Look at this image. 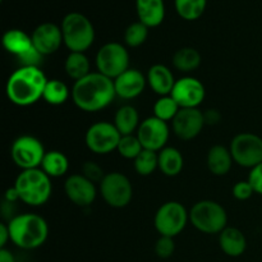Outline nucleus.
I'll list each match as a JSON object with an SVG mask.
<instances>
[{
	"label": "nucleus",
	"mask_w": 262,
	"mask_h": 262,
	"mask_svg": "<svg viewBox=\"0 0 262 262\" xmlns=\"http://www.w3.org/2000/svg\"><path fill=\"white\" fill-rule=\"evenodd\" d=\"M71 95L74 105L86 113L105 109L117 96L114 81L99 72H91L84 78L74 82Z\"/></svg>",
	"instance_id": "1"
},
{
	"label": "nucleus",
	"mask_w": 262,
	"mask_h": 262,
	"mask_svg": "<svg viewBox=\"0 0 262 262\" xmlns=\"http://www.w3.org/2000/svg\"><path fill=\"white\" fill-rule=\"evenodd\" d=\"M48 81L40 67H19L8 78L5 94L12 104L31 106L42 99Z\"/></svg>",
	"instance_id": "2"
},
{
	"label": "nucleus",
	"mask_w": 262,
	"mask_h": 262,
	"mask_svg": "<svg viewBox=\"0 0 262 262\" xmlns=\"http://www.w3.org/2000/svg\"><path fill=\"white\" fill-rule=\"evenodd\" d=\"M10 242L22 250H36L46 242L49 227L46 220L37 214L17 215L8 223Z\"/></svg>",
	"instance_id": "3"
},
{
	"label": "nucleus",
	"mask_w": 262,
	"mask_h": 262,
	"mask_svg": "<svg viewBox=\"0 0 262 262\" xmlns=\"http://www.w3.org/2000/svg\"><path fill=\"white\" fill-rule=\"evenodd\" d=\"M14 187L19 194V201L31 207L45 205L53 192L51 178L41 168L20 171Z\"/></svg>",
	"instance_id": "4"
},
{
	"label": "nucleus",
	"mask_w": 262,
	"mask_h": 262,
	"mask_svg": "<svg viewBox=\"0 0 262 262\" xmlns=\"http://www.w3.org/2000/svg\"><path fill=\"white\" fill-rule=\"evenodd\" d=\"M63 43L69 51L84 53L95 41V28L91 20L78 12L68 13L61 20Z\"/></svg>",
	"instance_id": "5"
},
{
	"label": "nucleus",
	"mask_w": 262,
	"mask_h": 262,
	"mask_svg": "<svg viewBox=\"0 0 262 262\" xmlns=\"http://www.w3.org/2000/svg\"><path fill=\"white\" fill-rule=\"evenodd\" d=\"M189 223L205 234H220L228 227L227 210L219 202L202 200L189 210Z\"/></svg>",
	"instance_id": "6"
},
{
	"label": "nucleus",
	"mask_w": 262,
	"mask_h": 262,
	"mask_svg": "<svg viewBox=\"0 0 262 262\" xmlns=\"http://www.w3.org/2000/svg\"><path fill=\"white\" fill-rule=\"evenodd\" d=\"M189 222V211L178 201H168L161 205L154 217V227L163 237H177Z\"/></svg>",
	"instance_id": "7"
},
{
	"label": "nucleus",
	"mask_w": 262,
	"mask_h": 262,
	"mask_svg": "<svg viewBox=\"0 0 262 262\" xmlns=\"http://www.w3.org/2000/svg\"><path fill=\"white\" fill-rule=\"evenodd\" d=\"M99 73L114 81L129 69V53L120 42H106L99 49L95 58Z\"/></svg>",
	"instance_id": "8"
},
{
	"label": "nucleus",
	"mask_w": 262,
	"mask_h": 262,
	"mask_svg": "<svg viewBox=\"0 0 262 262\" xmlns=\"http://www.w3.org/2000/svg\"><path fill=\"white\" fill-rule=\"evenodd\" d=\"M100 194L110 207L123 209L132 201L133 186L127 176L119 171H112L105 174L100 183Z\"/></svg>",
	"instance_id": "9"
},
{
	"label": "nucleus",
	"mask_w": 262,
	"mask_h": 262,
	"mask_svg": "<svg viewBox=\"0 0 262 262\" xmlns=\"http://www.w3.org/2000/svg\"><path fill=\"white\" fill-rule=\"evenodd\" d=\"M229 150L233 160L242 168L252 169L262 163V138L251 132L234 136Z\"/></svg>",
	"instance_id": "10"
},
{
	"label": "nucleus",
	"mask_w": 262,
	"mask_h": 262,
	"mask_svg": "<svg viewBox=\"0 0 262 262\" xmlns=\"http://www.w3.org/2000/svg\"><path fill=\"white\" fill-rule=\"evenodd\" d=\"M46 151L42 142L33 136H20L10 147L12 160L22 170L40 168Z\"/></svg>",
	"instance_id": "11"
},
{
	"label": "nucleus",
	"mask_w": 262,
	"mask_h": 262,
	"mask_svg": "<svg viewBox=\"0 0 262 262\" xmlns=\"http://www.w3.org/2000/svg\"><path fill=\"white\" fill-rule=\"evenodd\" d=\"M122 135L110 122H97L90 125L84 135V143L91 152L107 155L117 150Z\"/></svg>",
	"instance_id": "12"
},
{
	"label": "nucleus",
	"mask_w": 262,
	"mask_h": 262,
	"mask_svg": "<svg viewBox=\"0 0 262 262\" xmlns=\"http://www.w3.org/2000/svg\"><path fill=\"white\" fill-rule=\"evenodd\" d=\"M170 96L181 109H199L206 97V89L200 79L186 76L177 79Z\"/></svg>",
	"instance_id": "13"
},
{
	"label": "nucleus",
	"mask_w": 262,
	"mask_h": 262,
	"mask_svg": "<svg viewBox=\"0 0 262 262\" xmlns=\"http://www.w3.org/2000/svg\"><path fill=\"white\" fill-rule=\"evenodd\" d=\"M169 135H170V130H169L168 123L152 115L141 122L136 136L145 150L159 152L164 147H166Z\"/></svg>",
	"instance_id": "14"
},
{
	"label": "nucleus",
	"mask_w": 262,
	"mask_h": 262,
	"mask_svg": "<svg viewBox=\"0 0 262 262\" xmlns=\"http://www.w3.org/2000/svg\"><path fill=\"white\" fill-rule=\"evenodd\" d=\"M204 112L200 109H181L171 120L173 132L179 140L191 141L202 132L205 127Z\"/></svg>",
	"instance_id": "15"
},
{
	"label": "nucleus",
	"mask_w": 262,
	"mask_h": 262,
	"mask_svg": "<svg viewBox=\"0 0 262 262\" xmlns=\"http://www.w3.org/2000/svg\"><path fill=\"white\" fill-rule=\"evenodd\" d=\"M64 192L72 204L79 207H89L94 204L97 196L95 183L82 174H72L64 182Z\"/></svg>",
	"instance_id": "16"
},
{
	"label": "nucleus",
	"mask_w": 262,
	"mask_h": 262,
	"mask_svg": "<svg viewBox=\"0 0 262 262\" xmlns=\"http://www.w3.org/2000/svg\"><path fill=\"white\" fill-rule=\"evenodd\" d=\"M31 38H32V43L36 50L43 56L56 53L63 43V33H61L60 26L51 22L38 25L33 30Z\"/></svg>",
	"instance_id": "17"
},
{
	"label": "nucleus",
	"mask_w": 262,
	"mask_h": 262,
	"mask_svg": "<svg viewBox=\"0 0 262 262\" xmlns=\"http://www.w3.org/2000/svg\"><path fill=\"white\" fill-rule=\"evenodd\" d=\"M146 84V76L136 68H129L114 79L115 94L124 100H132L140 96L145 91Z\"/></svg>",
	"instance_id": "18"
},
{
	"label": "nucleus",
	"mask_w": 262,
	"mask_h": 262,
	"mask_svg": "<svg viewBox=\"0 0 262 262\" xmlns=\"http://www.w3.org/2000/svg\"><path fill=\"white\" fill-rule=\"evenodd\" d=\"M147 84L159 96H168L173 91L176 78L170 69L164 64H154L146 74Z\"/></svg>",
	"instance_id": "19"
},
{
	"label": "nucleus",
	"mask_w": 262,
	"mask_h": 262,
	"mask_svg": "<svg viewBox=\"0 0 262 262\" xmlns=\"http://www.w3.org/2000/svg\"><path fill=\"white\" fill-rule=\"evenodd\" d=\"M138 20L148 28L158 27L165 18L164 0H136Z\"/></svg>",
	"instance_id": "20"
},
{
	"label": "nucleus",
	"mask_w": 262,
	"mask_h": 262,
	"mask_svg": "<svg viewBox=\"0 0 262 262\" xmlns=\"http://www.w3.org/2000/svg\"><path fill=\"white\" fill-rule=\"evenodd\" d=\"M220 250L229 257H239L247 250V239L242 230L227 227L219 234Z\"/></svg>",
	"instance_id": "21"
},
{
	"label": "nucleus",
	"mask_w": 262,
	"mask_h": 262,
	"mask_svg": "<svg viewBox=\"0 0 262 262\" xmlns=\"http://www.w3.org/2000/svg\"><path fill=\"white\" fill-rule=\"evenodd\" d=\"M233 156L229 147L223 145H214L207 152L206 164L210 173L215 177H224L232 169Z\"/></svg>",
	"instance_id": "22"
},
{
	"label": "nucleus",
	"mask_w": 262,
	"mask_h": 262,
	"mask_svg": "<svg viewBox=\"0 0 262 262\" xmlns=\"http://www.w3.org/2000/svg\"><path fill=\"white\" fill-rule=\"evenodd\" d=\"M2 42L5 50L12 54V55H15L17 58L33 48L31 36L27 35L25 31L18 30V28L8 30L3 35Z\"/></svg>",
	"instance_id": "23"
},
{
	"label": "nucleus",
	"mask_w": 262,
	"mask_h": 262,
	"mask_svg": "<svg viewBox=\"0 0 262 262\" xmlns=\"http://www.w3.org/2000/svg\"><path fill=\"white\" fill-rule=\"evenodd\" d=\"M159 169L166 177H177L182 173L184 159L181 151L176 147H164L159 151Z\"/></svg>",
	"instance_id": "24"
},
{
	"label": "nucleus",
	"mask_w": 262,
	"mask_h": 262,
	"mask_svg": "<svg viewBox=\"0 0 262 262\" xmlns=\"http://www.w3.org/2000/svg\"><path fill=\"white\" fill-rule=\"evenodd\" d=\"M113 124L115 125V128L119 130L122 136L133 135L141 124L140 114H138L137 109L132 105H123L115 113Z\"/></svg>",
	"instance_id": "25"
},
{
	"label": "nucleus",
	"mask_w": 262,
	"mask_h": 262,
	"mask_svg": "<svg viewBox=\"0 0 262 262\" xmlns=\"http://www.w3.org/2000/svg\"><path fill=\"white\" fill-rule=\"evenodd\" d=\"M171 64L174 68L182 73H191L196 71L201 64V54L197 49L184 46V48L178 49L173 54L171 58Z\"/></svg>",
	"instance_id": "26"
},
{
	"label": "nucleus",
	"mask_w": 262,
	"mask_h": 262,
	"mask_svg": "<svg viewBox=\"0 0 262 262\" xmlns=\"http://www.w3.org/2000/svg\"><path fill=\"white\" fill-rule=\"evenodd\" d=\"M64 71L69 78L76 82L91 73V63L84 53L72 51L64 61Z\"/></svg>",
	"instance_id": "27"
},
{
	"label": "nucleus",
	"mask_w": 262,
	"mask_h": 262,
	"mask_svg": "<svg viewBox=\"0 0 262 262\" xmlns=\"http://www.w3.org/2000/svg\"><path fill=\"white\" fill-rule=\"evenodd\" d=\"M41 169L48 174L50 178H60L66 176L69 169V160L61 151L53 150L48 151L43 156V160L41 163Z\"/></svg>",
	"instance_id": "28"
},
{
	"label": "nucleus",
	"mask_w": 262,
	"mask_h": 262,
	"mask_svg": "<svg viewBox=\"0 0 262 262\" xmlns=\"http://www.w3.org/2000/svg\"><path fill=\"white\" fill-rule=\"evenodd\" d=\"M72 92L69 91L68 86L59 79H49L43 91L42 100L49 105L59 106L63 105L69 99Z\"/></svg>",
	"instance_id": "29"
},
{
	"label": "nucleus",
	"mask_w": 262,
	"mask_h": 262,
	"mask_svg": "<svg viewBox=\"0 0 262 262\" xmlns=\"http://www.w3.org/2000/svg\"><path fill=\"white\" fill-rule=\"evenodd\" d=\"M176 10L186 20H196L204 14L207 0H174Z\"/></svg>",
	"instance_id": "30"
},
{
	"label": "nucleus",
	"mask_w": 262,
	"mask_h": 262,
	"mask_svg": "<svg viewBox=\"0 0 262 262\" xmlns=\"http://www.w3.org/2000/svg\"><path fill=\"white\" fill-rule=\"evenodd\" d=\"M181 110V106L177 104L176 100L168 95V96H160L154 104V117L163 122H171Z\"/></svg>",
	"instance_id": "31"
},
{
	"label": "nucleus",
	"mask_w": 262,
	"mask_h": 262,
	"mask_svg": "<svg viewBox=\"0 0 262 262\" xmlns=\"http://www.w3.org/2000/svg\"><path fill=\"white\" fill-rule=\"evenodd\" d=\"M133 166L138 176L148 177L159 169V155L155 151L145 150L143 148L142 152L133 160Z\"/></svg>",
	"instance_id": "32"
},
{
	"label": "nucleus",
	"mask_w": 262,
	"mask_h": 262,
	"mask_svg": "<svg viewBox=\"0 0 262 262\" xmlns=\"http://www.w3.org/2000/svg\"><path fill=\"white\" fill-rule=\"evenodd\" d=\"M148 27L142 22H133L125 28L124 31V42L129 48H138L143 45L147 40Z\"/></svg>",
	"instance_id": "33"
},
{
	"label": "nucleus",
	"mask_w": 262,
	"mask_h": 262,
	"mask_svg": "<svg viewBox=\"0 0 262 262\" xmlns=\"http://www.w3.org/2000/svg\"><path fill=\"white\" fill-rule=\"evenodd\" d=\"M142 145H141L140 140H138V137L136 135L122 136L117 148L119 155L122 158L127 159V160H135L142 152Z\"/></svg>",
	"instance_id": "34"
},
{
	"label": "nucleus",
	"mask_w": 262,
	"mask_h": 262,
	"mask_svg": "<svg viewBox=\"0 0 262 262\" xmlns=\"http://www.w3.org/2000/svg\"><path fill=\"white\" fill-rule=\"evenodd\" d=\"M176 251V242H174V238L171 237H163L160 235L158 241L155 243V253L159 258H166L171 257Z\"/></svg>",
	"instance_id": "35"
},
{
	"label": "nucleus",
	"mask_w": 262,
	"mask_h": 262,
	"mask_svg": "<svg viewBox=\"0 0 262 262\" xmlns=\"http://www.w3.org/2000/svg\"><path fill=\"white\" fill-rule=\"evenodd\" d=\"M82 176L86 177L89 181H91L92 183H101V181L104 179L105 173L104 169L99 165L95 161H84L83 165H82Z\"/></svg>",
	"instance_id": "36"
},
{
	"label": "nucleus",
	"mask_w": 262,
	"mask_h": 262,
	"mask_svg": "<svg viewBox=\"0 0 262 262\" xmlns=\"http://www.w3.org/2000/svg\"><path fill=\"white\" fill-rule=\"evenodd\" d=\"M232 193L233 197L237 199L238 201H247L253 196L255 189L248 181H239L233 186Z\"/></svg>",
	"instance_id": "37"
},
{
	"label": "nucleus",
	"mask_w": 262,
	"mask_h": 262,
	"mask_svg": "<svg viewBox=\"0 0 262 262\" xmlns=\"http://www.w3.org/2000/svg\"><path fill=\"white\" fill-rule=\"evenodd\" d=\"M42 54L38 53L35 49V46H33V48L31 49V50H28L27 53L18 56V60H19L20 67H38L41 60H42Z\"/></svg>",
	"instance_id": "38"
},
{
	"label": "nucleus",
	"mask_w": 262,
	"mask_h": 262,
	"mask_svg": "<svg viewBox=\"0 0 262 262\" xmlns=\"http://www.w3.org/2000/svg\"><path fill=\"white\" fill-rule=\"evenodd\" d=\"M247 181L250 182L251 186L253 187L255 193L262 196V163L258 164L255 168L251 169Z\"/></svg>",
	"instance_id": "39"
},
{
	"label": "nucleus",
	"mask_w": 262,
	"mask_h": 262,
	"mask_svg": "<svg viewBox=\"0 0 262 262\" xmlns=\"http://www.w3.org/2000/svg\"><path fill=\"white\" fill-rule=\"evenodd\" d=\"M204 118H205V124L215 125L222 120V114H220L219 110L216 109H207L206 112H204Z\"/></svg>",
	"instance_id": "40"
},
{
	"label": "nucleus",
	"mask_w": 262,
	"mask_h": 262,
	"mask_svg": "<svg viewBox=\"0 0 262 262\" xmlns=\"http://www.w3.org/2000/svg\"><path fill=\"white\" fill-rule=\"evenodd\" d=\"M8 241H10L9 228H8V224L2 223V224H0V247L5 248Z\"/></svg>",
	"instance_id": "41"
},
{
	"label": "nucleus",
	"mask_w": 262,
	"mask_h": 262,
	"mask_svg": "<svg viewBox=\"0 0 262 262\" xmlns=\"http://www.w3.org/2000/svg\"><path fill=\"white\" fill-rule=\"evenodd\" d=\"M4 199L8 204H13V202H15V201H19V194H18L17 189H15L14 186L7 189Z\"/></svg>",
	"instance_id": "42"
},
{
	"label": "nucleus",
	"mask_w": 262,
	"mask_h": 262,
	"mask_svg": "<svg viewBox=\"0 0 262 262\" xmlns=\"http://www.w3.org/2000/svg\"><path fill=\"white\" fill-rule=\"evenodd\" d=\"M0 262H15V258L7 248H0Z\"/></svg>",
	"instance_id": "43"
}]
</instances>
